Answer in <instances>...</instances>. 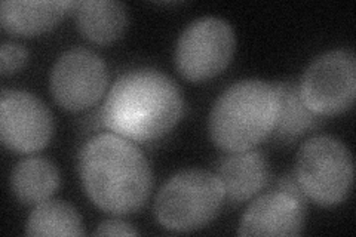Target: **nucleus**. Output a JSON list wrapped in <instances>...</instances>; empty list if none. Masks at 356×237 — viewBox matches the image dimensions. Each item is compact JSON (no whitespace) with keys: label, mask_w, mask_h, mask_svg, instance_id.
<instances>
[{"label":"nucleus","mask_w":356,"mask_h":237,"mask_svg":"<svg viewBox=\"0 0 356 237\" xmlns=\"http://www.w3.org/2000/svg\"><path fill=\"white\" fill-rule=\"evenodd\" d=\"M77 171L94 205L113 215H129L150 197L153 175L147 157L113 132L89 138L79 153Z\"/></svg>","instance_id":"f257e3e1"},{"label":"nucleus","mask_w":356,"mask_h":237,"mask_svg":"<svg viewBox=\"0 0 356 237\" xmlns=\"http://www.w3.org/2000/svg\"><path fill=\"white\" fill-rule=\"evenodd\" d=\"M184 99L180 88L165 73L143 67L122 74L108 91L102 123L134 142L156 141L180 122Z\"/></svg>","instance_id":"f03ea898"},{"label":"nucleus","mask_w":356,"mask_h":237,"mask_svg":"<svg viewBox=\"0 0 356 237\" xmlns=\"http://www.w3.org/2000/svg\"><path fill=\"white\" fill-rule=\"evenodd\" d=\"M281 99L273 83L245 79L229 86L209 113L208 131L222 152L252 150L275 131Z\"/></svg>","instance_id":"7ed1b4c3"},{"label":"nucleus","mask_w":356,"mask_h":237,"mask_svg":"<svg viewBox=\"0 0 356 237\" xmlns=\"http://www.w3.org/2000/svg\"><path fill=\"white\" fill-rule=\"evenodd\" d=\"M220 178L205 169H184L166 181L154 200V215L162 227L186 233L204 229L225 203Z\"/></svg>","instance_id":"20e7f679"},{"label":"nucleus","mask_w":356,"mask_h":237,"mask_svg":"<svg viewBox=\"0 0 356 237\" xmlns=\"http://www.w3.org/2000/svg\"><path fill=\"white\" fill-rule=\"evenodd\" d=\"M294 177L306 199L319 206H337L346 200L353 184L352 153L331 135H316L298 149Z\"/></svg>","instance_id":"39448f33"},{"label":"nucleus","mask_w":356,"mask_h":237,"mask_svg":"<svg viewBox=\"0 0 356 237\" xmlns=\"http://www.w3.org/2000/svg\"><path fill=\"white\" fill-rule=\"evenodd\" d=\"M235 48V31L226 19L197 18L184 28L177 40L175 67L187 81L204 82L227 69Z\"/></svg>","instance_id":"423d86ee"},{"label":"nucleus","mask_w":356,"mask_h":237,"mask_svg":"<svg viewBox=\"0 0 356 237\" xmlns=\"http://www.w3.org/2000/svg\"><path fill=\"white\" fill-rule=\"evenodd\" d=\"M305 106L316 116H337L353 107L356 58L352 51L322 54L309 64L298 83Z\"/></svg>","instance_id":"0eeeda50"},{"label":"nucleus","mask_w":356,"mask_h":237,"mask_svg":"<svg viewBox=\"0 0 356 237\" xmlns=\"http://www.w3.org/2000/svg\"><path fill=\"white\" fill-rule=\"evenodd\" d=\"M51 92L67 111H83L95 106L107 89L108 70L104 60L91 49L72 48L60 55L51 72Z\"/></svg>","instance_id":"6e6552de"},{"label":"nucleus","mask_w":356,"mask_h":237,"mask_svg":"<svg viewBox=\"0 0 356 237\" xmlns=\"http://www.w3.org/2000/svg\"><path fill=\"white\" fill-rule=\"evenodd\" d=\"M54 135V117L44 103L27 91L2 89L0 138L6 149L35 153L47 147Z\"/></svg>","instance_id":"1a4fd4ad"},{"label":"nucleus","mask_w":356,"mask_h":237,"mask_svg":"<svg viewBox=\"0 0 356 237\" xmlns=\"http://www.w3.org/2000/svg\"><path fill=\"white\" fill-rule=\"evenodd\" d=\"M306 202L273 190L255 199L245 211L239 236H300L305 227Z\"/></svg>","instance_id":"9d476101"},{"label":"nucleus","mask_w":356,"mask_h":237,"mask_svg":"<svg viewBox=\"0 0 356 237\" xmlns=\"http://www.w3.org/2000/svg\"><path fill=\"white\" fill-rule=\"evenodd\" d=\"M217 177L225 190V196L232 203H243L266 187L269 181V165L260 152L232 153L221 157Z\"/></svg>","instance_id":"9b49d317"},{"label":"nucleus","mask_w":356,"mask_h":237,"mask_svg":"<svg viewBox=\"0 0 356 237\" xmlns=\"http://www.w3.org/2000/svg\"><path fill=\"white\" fill-rule=\"evenodd\" d=\"M74 2H31L5 0L0 5V24L9 35L39 36L58 26Z\"/></svg>","instance_id":"f8f14e48"},{"label":"nucleus","mask_w":356,"mask_h":237,"mask_svg":"<svg viewBox=\"0 0 356 237\" xmlns=\"http://www.w3.org/2000/svg\"><path fill=\"white\" fill-rule=\"evenodd\" d=\"M72 10L82 36L97 44H107L118 40L124 35L128 24L125 5L113 0L74 2Z\"/></svg>","instance_id":"ddd939ff"},{"label":"nucleus","mask_w":356,"mask_h":237,"mask_svg":"<svg viewBox=\"0 0 356 237\" xmlns=\"http://www.w3.org/2000/svg\"><path fill=\"white\" fill-rule=\"evenodd\" d=\"M60 183L58 167L39 156L19 161L10 174V190L22 205L27 206H36L51 199L58 190Z\"/></svg>","instance_id":"4468645a"},{"label":"nucleus","mask_w":356,"mask_h":237,"mask_svg":"<svg viewBox=\"0 0 356 237\" xmlns=\"http://www.w3.org/2000/svg\"><path fill=\"white\" fill-rule=\"evenodd\" d=\"M27 236H83L82 218L70 203L44 200L35 206L27 221Z\"/></svg>","instance_id":"2eb2a0df"},{"label":"nucleus","mask_w":356,"mask_h":237,"mask_svg":"<svg viewBox=\"0 0 356 237\" xmlns=\"http://www.w3.org/2000/svg\"><path fill=\"white\" fill-rule=\"evenodd\" d=\"M273 85L281 99L280 119H277L275 131L277 138L291 142L300 135L314 129L318 125L319 116L305 106L300 97L298 85L294 82H275Z\"/></svg>","instance_id":"dca6fc26"},{"label":"nucleus","mask_w":356,"mask_h":237,"mask_svg":"<svg viewBox=\"0 0 356 237\" xmlns=\"http://www.w3.org/2000/svg\"><path fill=\"white\" fill-rule=\"evenodd\" d=\"M29 61L27 49L19 43L5 42L0 48V74L3 77L19 72Z\"/></svg>","instance_id":"f3484780"},{"label":"nucleus","mask_w":356,"mask_h":237,"mask_svg":"<svg viewBox=\"0 0 356 237\" xmlns=\"http://www.w3.org/2000/svg\"><path fill=\"white\" fill-rule=\"evenodd\" d=\"M140 233L122 220H106L98 225L94 236H138Z\"/></svg>","instance_id":"a211bd4d"},{"label":"nucleus","mask_w":356,"mask_h":237,"mask_svg":"<svg viewBox=\"0 0 356 237\" xmlns=\"http://www.w3.org/2000/svg\"><path fill=\"white\" fill-rule=\"evenodd\" d=\"M277 188L282 190V191H286L288 195H291V196H294V197H297L300 200H303V202L307 200L306 196L303 195L302 188H300V186H298L294 175H286V177L281 178L280 183H277Z\"/></svg>","instance_id":"6ab92c4d"}]
</instances>
